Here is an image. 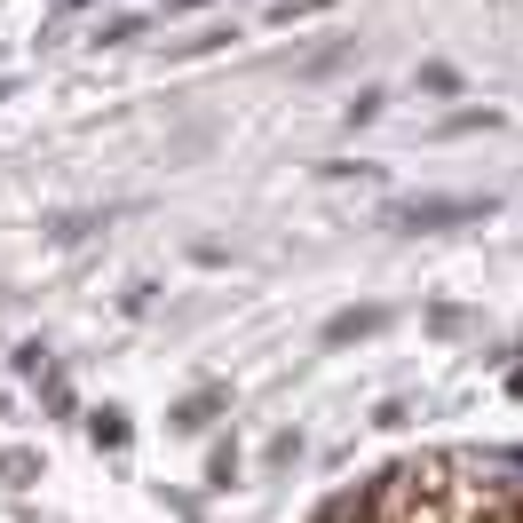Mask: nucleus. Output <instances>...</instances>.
<instances>
[{"instance_id": "1", "label": "nucleus", "mask_w": 523, "mask_h": 523, "mask_svg": "<svg viewBox=\"0 0 523 523\" xmlns=\"http://www.w3.org/2000/svg\"><path fill=\"white\" fill-rule=\"evenodd\" d=\"M468 214H476V207L460 199V207H405V214H397V222H468Z\"/></svg>"}]
</instances>
